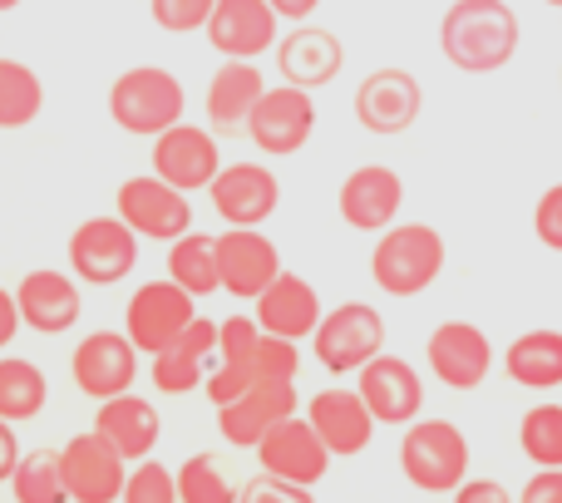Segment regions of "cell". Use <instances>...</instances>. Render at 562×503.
<instances>
[{
  "mask_svg": "<svg viewBox=\"0 0 562 503\" xmlns=\"http://www.w3.org/2000/svg\"><path fill=\"white\" fill-rule=\"evenodd\" d=\"M518 10L508 0H454L439 20V49L464 75H494L518 55Z\"/></svg>",
  "mask_w": 562,
  "mask_h": 503,
  "instance_id": "1",
  "label": "cell"
},
{
  "mask_svg": "<svg viewBox=\"0 0 562 503\" xmlns=\"http://www.w3.org/2000/svg\"><path fill=\"white\" fill-rule=\"evenodd\" d=\"M445 237L429 223H395L375 237V252H370V277L385 297H419L439 281L445 271Z\"/></svg>",
  "mask_w": 562,
  "mask_h": 503,
  "instance_id": "2",
  "label": "cell"
},
{
  "mask_svg": "<svg viewBox=\"0 0 562 503\" xmlns=\"http://www.w3.org/2000/svg\"><path fill=\"white\" fill-rule=\"evenodd\" d=\"M188 109V94L178 85V75H168L164 65H138L109 85V119L134 138H158L164 128H173Z\"/></svg>",
  "mask_w": 562,
  "mask_h": 503,
  "instance_id": "3",
  "label": "cell"
},
{
  "mask_svg": "<svg viewBox=\"0 0 562 503\" xmlns=\"http://www.w3.org/2000/svg\"><path fill=\"white\" fill-rule=\"evenodd\" d=\"M400 469L419 494H459L469 479V439L454 420H415L400 439Z\"/></svg>",
  "mask_w": 562,
  "mask_h": 503,
  "instance_id": "4",
  "label": "cell"
},
{
  "mask_svg": "<svg viewBox=\"0 0 562 503\" xmlns=\"http://www.w3.org/2000/svg\"><path fill=\"white\" fill-rule=\"evenodd\" d=\"M311 346H316L321 370H330V376H356L366 360H375L380 350H385V316H380L375 306H366V301H340L336 311L321 316Z\"/></svg>",
  "mask_w": 562,
  "mask_h": 503,
  "instance_id": "5",
  "label": "cell"
},
{
  "mask_svg": "<svg viewBox=\"0 0 562 503\" xmlns=\"http://www.w3.org/2000/svg\"><path fill=\"white\" fill-rule=\"evenodd\" d=\"M114 213L138 237H148V243H173V237L193 233V203H188V193L158 174L124 178L114 193Z\"/></svg>",
  "mask_w": 562,
  "mask_h": 503,
  "instance_id": "6",
  "label": "cell"
},
{
  "mask_svg": "<svg viewBox=\"0 0 562 503\" xmlns=\"http://www.w3.org/2000/svg\"><path fill=\"white\" fill-rule=\"evenodd\" d=\"M69 267L89 287H119L128 271L138 267V233L124 217H85L69 233Z\"/></svg>",
  "mask_w": 562,
  "mask_h": 503,
  "instance_id": "7",
  "label": "cell"
},
{
  "mask_svg": "<svg viewBox=\"0 0 562 503\" xmlns=\"http://www.w3.org/2000/svg\"><path fill=\"white\" fill-rule=\"evenodd\" d=\"M193 291L183 281L164 277V281H144V287L128 297V311H124V331L134 336L138 350L158 356L164 346H173L188 326L198 321V306H193Z\"/></svg>",
  "mask_w": 562,
  "mask_h": 503,
  "instance_id": "8",
  "label": "cell"
},
{
  "mask_svg": "<svg viewBox=\"0 0 562 503\" xmlns=\"http://www.w3.org/2000/svg\"><path fill=\"white\" fill-rule=\"evenodd\" d=\"M154 174L168 178L183 193H207L213 178L223 174V144L213 128H198L188 119H178L173 128L154 138Z\"/></svg>",
  "mask_w": 562,
  "mask_h": 503,
  "instance_id": "9",
  "label": "cell"
},
{
  "mask_svg": "<svg viewBox=\"0 0 562 503\" xmlns=\"http://www.w3.org/2000/svg\"><path fill=\"white\" fill-rule=\"evenodd\" d=\"M69 376L89 400H114L134 390L138 380V346L128 331H89L69 356Z\"/></svg>",
  "mask_w": 562,
  "mask_h": 503,
  "instance_id": "10",
  "label": "cell"
},
{
  "mask_svg": "<svg viewBox=\"0 0 562 503\" xmlns=\"http://www.w3.org/2000/svg\"><path fill=\"white\" fill-rule=\"evenodd\" d=\"M419 109H425V89L400 65L375 69V75H366L356 89V119H360V128L375 138H395V134H405V128H415Z\"/></svg>",
  "mask_w": 562,
  "mask_h": 503,
  "instance_id": "11",
  "label": "cell"
},
{
  "mask_svg": "<svg viewBox=\"0 0 562 503\" xmlns=\"http://www.w3.org/2000/svg\"><path fill=\"white\" fill-rule=\"evenodd\" d=\"M311 134H316V99L301 85L267 89L252 109V124H247V138H252L262 154H277V158L301 154V148L311 144Z\"/></svg>",
  "mask_w": 562,
  "mask_h": 503,
  "instance_id": "12",
  "label": "cell"
},
{
  "mask_svg": "<svg viewBox=\"0 0 562 503\" xmlns=\"http://www.w3.org/2000/svg\"><path fill=\"white\" fill-rule=\"evenodd\" d=\"M330 459L336 455H330V445L321 439V429L311 425V415H286L281 425L267 429L262 445H257V465H262L267 474H281L306 489H316L321 479H326Z\"/></svg>",
  "mask_w": 562,
  "mask_h": 503,
  "instance_id": "13",
  "label": "cell"
},
{
  "mask_svg": "<svg viewBox=\"0 0 562 503\" xmlns=\"http://www.w3.org/2000/svg\"><path fill=\"white\" fill-rule=\"evenodd\" d=\"M59 465H65V489L75 503H114L124 499L128 484V459L109 445L99 429L75 435L59 449Z\"/></svg>",
  "mask_w": 562,
  "mask_h": 503,
  "instance_id": "14",
  "label": "cell"
},
{
  "mask_svg": "<svg viewBox=\"0 0 562 503\" xmlns=\"http://www.w3.org/2000/svg\"><path fill=\"white\" fill-rule=\"evenodd\" d=\"M425 360L445 390H479L494 370V340L474 321H445L425 346Z\"/></svg>",
  "mask_w": 562,
  "mask_h": 503,
  "instance_id": "15",
  "label": "cell"
},
{
  "mask_svg": "<svg viewBox=\"0 0 562 503\" xmlns=\"http://www.w3.org/2000/svg\"><path fill=\"white\" fill-rule=\"evenodd\" d=\"M356 390L375 410L380 425H415L419 410H425V380H419V370L405 356H385L380 350L375 360H366L356 370Z\"/></svg>",
  "mask_w": 562,
  "mask_h": 503,
  "instance_id": "16",
  "label": "cell"
},
{
  "mask_svg": "<svg viewBox=\"0 0 562 503\" xmlns=\"http://www.w3.org/2000/svg\"><path fill=\"white\" fill-rule=\"evenodd\" d=\"M296 380H257L252 390H243L237 400L217 405V429L233 449H257L272 425L286 415H296Z\"/></svg>",
  "mask_w": 562,
  "mask_h": 503,
  "instance_id": "17",
  "label": "cell"
},
{
  "mask_svg": "<svg viewBox=\"0 0 562 503\" xmlns=\"http://www.w3.org/2000/svg\"><path fill=\"white\" fill-rule=\"evenodd\" d=\"M203 35L223 59H257L281 40V15L272 0H217Z\"/></svg>",
  "mask_w": 562,
  "mask_h": 503,
  "instance_id": "18",
  "label": "cell"
},
{
  "mask_svg": "<svg viewBox=\"0 0 562 503\" xmlns=\"http://www.w3.org/2000/svg\"><path fill=\"white\" fill-rule=\"evenodd\" d=\"M213 213L227 227H262L281 208V183L267 164H227L207 188Z\"/></svg>",
  "mask_w": 562,
  "mask_h": 503,
  "instance_id": "19",
  "label": "cell"
},
{
  "mask_svg": "<svg viewBox=\"0 0 562 503\" xmlns=\"http://www.w3.org/2000/svg\"><path fill=\"white\" fill-rule=\"evenodd\" d=\"M217 267H223V291L237 301H257L281 277V252L257 227H233L217 237Z\"/></svg>",
  "mask_w": 562,
  "mask_h": 503,
  "instance_id": "20",
  "label": "cell"
},
{
  "mask_svg": "<svg viewBox=\"0 0 562 503\" xmlns=\"http://www.w3.org/2000/svg\"><path fill=\"white\" fill-rule=\"evenodd\" d=\"M336 208L356 233H385V227H395L400 208H405V178L385 164H366L356 174H346Z\"/></svg>",
  "mask_w": 562,
  "mask_h": 503,
  "instance_id": "21",
  "label": "cell"
},
{
  "mask_svg": "<svg viewBox=\"0 0 562 503\" xmlns=\"http://www.w3.org/2000/svg\"><path fill=\"white\" fill-rule=\"evenodd\" d=\"M346 65V45H340L336 30L326 25H311V20H296V30L277 40V69L286 85H301V89H326L330 79L340 75Z\"/></svg>",
  "mask_w": 562,
  "mask_h": 503,
  "instance_id": "22",
  "label": "cell"
},
{
  "mask_svg": "<svg viewBox=\"0 0 562 503\" xmlns=\"http://www.w3.org/2000/svg\"><path fill=\"white\" fill-rule=\"evenodd\" d=\"M217 336H223V321L198 316L173 346H164L154 356V366H148L154 390H164V395H188V390L203 385L207 370L217 366Z\"/></svg>",
  "mask_w": 562,
  "mask_h": 503,
  "instance_id": "23",
  "label": "cell"
},
{
  "mask_svg": "<svg viewBox=\"0 0 562 503\" xmlns=\"http://www.w3.org/2000/svg\"><path fill=\"white\" fill-rule=\"evenodd\" d=\"M306 415H311V425L321 429V439L330 445L336 459L366 455L375 429H380L375 410L366 405L360 390H316V395L306 400Z\"/></svg>",
  "mask_w": 562,
  "mask_h": 503,
  "instance_id": "24",
  "label": "cell"
},
{
  "mask_svg": "<svg viewBox=\"0 0 562 503\" xmlns=\"http://www.w3.org/2000/svg\"><path fill=\"white\" fill-rule=\"evenodd\" d=\"M267 94V79L262 69L252 65V59H223V69H217L213 79H207V128H213L217 138H237L247 134V124H252V109L257 99Z\"/></svg>",
  "mask_w": 562,
  "mask_h": 503,
  "instance_id": "25",
  "label": "cell"
},
{
  "mask_svg": "<svg viewBox=\"0 0 562 503\" xmlns=\"http://www.w3.org/2000/svg\"><path fill=\"white\" fill-rule=\"evenodd\" d=\"M15 297H20V316H25V326L35 336H65L85 316V301H79V287L69 271H49V267L25 271Z\"/></svg>",
  "mask_w": 562,
  "mask_h": 503,
  "instance_id": "26",
  "label": "cell"
},
{
  "mask_svg": "<svg viewBox=\"0 0 562 503\" xmlns=\"http://www.w3.org/2000/svg\"><path fill=\"white\" fill-rule=\"evenodd\" d=\"M252 306H257L262 331H272V336H291V340L316 336L321 316H326V311H321L316 287H311L306 277H296V271H281V277L252 301Z\"/></svg>",
  "mask_w": 562,
  "mask_h": 503,
  "instance_id": "27",
  "label": "cell"
},
{
  "mask_svg": "<svg viewBox=\"0 0 562 503\" xmlns=\"http://www.w3.org/2000/svg\"><path fill=\"white\" fill-rule=\"evenodd\" d=\"M94 429L128 459V465H138V459L154 455L158 435H164V420H158V410L148 405L144 395L124 390V395H114V400H99Z\"/></svg>",
  "mask_w": 562,
  "mask_h": 503,
  "instance_id": "28",
  "label": "cell"
},
{
  "mask_svg": "<svg viewBox=\"0 0 562 503\" xmlns=\"http://www.w3.org/2000/svg\"><path fill=\"white\" fill-rule=\"evenodd\" d=\"M504 370L524 390H558L562 385V331L538 326V331L514 336V346L504 350Z\"/></svg>",
  "mask_w": 562,
  "mask_h": 503,
  "instance_id": "29",
  "label": "cell"
},
{
  "mask_svg": "<svg viewBox=\"0 0 562 503\" xmlns=\"http://www.w3.org/2000/svg\"><path fill=\"white\" fill-rule=\"evenodd\" d=\"M168 277L183 281L193 297H213L223 291V267H217V237L183 233L168 243Z\"/></svg>",
  "mask_w": 562,
  "mask_h": 503,
  "instance_id": "30",
  "label": "cell"
},
{
  "mask_svg": "<svg viewBox=\"0 0 562 503\" xmlns=\"http://www.w3.org/2000/svg\"><path fill=\"white\" fill-rule=\"evenodd\" d=\"M49 405V380L35 360H20V356H0V415L25 425L35 420L40 410Z\"/></svg>",
  "mask_w": 562,
  "mask_h": 503,
  "instance_id": "31",
  "label": "cell"
},
{
  "mask_svg": "<svg viewBox=\"0 0 562 503\" xmlns=\"http://www.w3.org/2000/svg\"><path fill=\"white\" fill-rule=\"evenodd\" d=\"M45 109V79L25 59L0 55V128H30Z\"/></svg>",
  "mask_w": 562,
  "mask_h": 503,
  "instance_id": "32",
  "label": "cell"
},
{
  "mask_svg": "<svg viewBox=\"0 0 562 503\" xmlns=\"http://www.w3.org/2000/svg\"><path fill=\"white\" fill-rule=\"evenodd\" d=\"M10 494L20 503H65V465H59V449H30L20 455L15 479H10Z\"/></svg>",
  "mask_w": 562,
  "mask_h": 503,
  "instance_id": "33",
  "label": "cell"
},
{
  "mask_svg": "<svg viewBox=\"0 0 562 503\" xmlns=\"http://www.w3.org/2000/svg\"><path fill=\"white\" fill-rule=\"evenodd\" d=\"M518 449L528 455V465L538 469H562V405L543 400L518 420Z\"/></svg>",
  "mask_w": 562,
  "mask_h": 503,
  "instance_id": "34",
  "label": "cell"
},
{
  "mask_svg": "<svg viewBox=\"0 0 562 503\" xmlns=\"http://www.w3.org/2000/svg\"><path fill=\"white\" fill-rule=\"evenodd\" d=\"M178 499L183 503H233L237 489L227 479V459L223 455H193L178 465Z\"/></svg>",
  "mask_w": 562,
  "mask_h": 503,
  "instance_id": "35",
  "label": "cell"
},
{
  "mask_svg": "<svg viewBox=\"0 0 562 503\" xmlns=\"http://www.w3.org/2000/svg\"><path fill=\"white\" fill-rule=\"evenodd\" d=\"M124 499H128V503H173V499H178V469L158 465L154 455L138 459V465L128 469Z\"/></svg>",
  "mask_w": 562,
  "mask_h": 503,
  "instance_id": "36",
  "label": "cell"
},
{
  "mask_svg": "<svg viewBox=\"0 0 562 503\" xmlns=\"http://www.w3.org/2000/svg\"><path fill=\"white\" fill-rule=\"evenodd\" d=\"M154 10V25L168 30V35H193V30H207L217 0H148Z\"/></svg>",
  "mask_w": 562,
  "mask_h": 503,
  "instance_id": "37",
  "label": "cell"
},
{
  "mask_svg": "<svg viewBox=\"0 0 562 503\" xmlns=\"http://www.w3.org/2000/svg\"><path fill=\"white\" fill-rule=\"evenodd\" d=\"M301 340H291V336H272L267 331L262 336V350H257V370H262V380H296V370H301Z\"/></svg>",
  "mask_w": 562,
  "mask_h": 503,
  "instance_id": "38",
  "label": "cell"
},
{
  "mask_svg": "<svg viewBox=\"0 0 562 503\" xmlns=\"http://www.w3.org/2000/svg\"><path fill=\"white\" fill-rule=\"evenodd\" d=\"M533 233L548 252H562V183H553L533 208Z\"/></svg>",
  "mask_w": 562,
  "mask_h": 503,
  "instance_id": "39",
  "label": "cell"
},
{
  "mask_svg": "<svg viewBox=\"0 0 562 503\" xmlns=\"http://www.w3.org/2000/svg\"><path fill=\"white\" fill-rule=\"evenodd\" d=\"M237 499H247V503H262V499H286V503H301V499H311V489L306 484H291V479H281V474H257V479H247L243 489H237Z\"/></svg>",
  "mask_w": 562,
  "mask_h": 503,
  "instance_id": "40",
  "label": "cell"
},
{
  "mask_svg": "<svg viewBox=\"0 0 562 503\" xmlns=\"http://www.w3.org/2000/svg\"><path fill=\"white\" fill-rule=\"evenodd\" d=\"M524 499L528 503H562V469H538L524 484Z\"/></svg>",
  "mask_w": 562,
  "mask_h": 503,
  "instance_id": "41",
  "label": "cell"
},
{
  "mask_svg": "<svg viewBox=\"0 0 562 503\" xmlns=\"http://www.w3.org/2000/svg\"><path fill=\"white\" fill-rule=\"evenodd\" d=\"M15 465H20V439H15V420L0 415V484L15 479Z\"/></svg>",
  "mask_w": 562,
  "mask_h": 503,
  "instance_id": "42",
  "label": "cell"
},
{
  "mask_svg": "<svg viewBox=\"0 0 562 503\" xmlns=\"http://www.w3.org/2000/svg\"><path fill=\"white\" fill-rule=\"evenodd\" d=\"M20 326H25V316H20V297L0 287V350L20 336Z\"/></svg>",
  "mask_w": 562,
  "mask_h": 503,
  "instance_id": "43",
  "label": "cell"
},
{
  "mask_svg": "<svg viewBox=\"0 0 562 503\" xmlns=\"http://www.w3.org/2000/svg\"><path fill=\"white\" fill-rule=\"evenodd\" d=\"M459 499H464V503H479V499H498V503H504L508 489L494 484V479H464V484H459Z\"/></svg>",
  "mask_w": 562,
  "mask_h": 503,
  "instance_id": "44",
  "label": "cell"
},
{
  "mask_svg": "<svg viewBox=\"0 0 562 503\" xmlns=\"http://www.w3.org/2000/svg\"><path fill=\"white\" fill-rule=\"evenodd\" d=\"M281 20H311V10L321 5V0H272Z\"/></svg>",
  "mask_w": 562,
  "mask_h": 503,
  "instance_id": "45",
  "label": "cell"
},
{
  "mask_svg": "<svg viewBox=\"0 0 562 503\" xmlns=\"http://www.w3.org/2000/svg\"><path fill=\"white\" fill-rule=\"evenodd\" d=\"M20 5V0H0V10H15Z\"/></svg>",
  "mask_w": 562,
  "mask_h": 503,
  "instance_id": "46",
  "label": "cell"
},
{
  "mask_svg": "<svg viewBox=\"0 0 562 503\" xmlns=\"http://www.w3.org/2000/svg\"><path fill=\"white\" fill-rule=\"evenodd\" d=\"M543 5H553V10H562V0H543Z\"/></svg>",
  "mask_w": 562,
  "mask_h": 503,
  "instance_id": "47",
  "label": "cell"
}]
</instances>
